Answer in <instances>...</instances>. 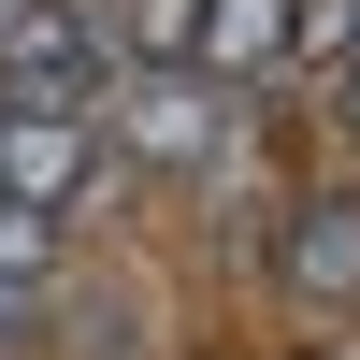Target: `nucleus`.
Segmentation results:
<instances>
[{
  "instance_id": "obj_1",
  "label": "nucleus",
  "mask_w": 360,
  "mask_h": 360,
  "mask_svg": "<svg viewBox=\"0 0 360 360\" xmlns=\"http://www.w3.org/2000/svg\"><path fill=\"white\" fill-rule=\"evenodd\" d=\"M115 72V15L101 0H15L0 15V101L15 115H86Z\"/></svg>"
},
{
  "instance_id": "obj_2",
  "label": "nucleus",
  "mask_w": 360,
  "mask_h": 360,
  "mask_svg": "<svg viewBox=\"0 0 360 360\" xmlns=\"http://www.w3.org/2000/svg\"><path fill=\"white\" fill-rule=\"evenodd\" d=\"M217 144H231V86L217 72H130V86H115V159L202 173Z\"/></svg>"
},
{
  "instance_id": "obj_3",
  "label": "nucleus",
  "mask_w": 360,
  "mask_h": 360,
  "mask_svg": "<svg viewBox=\"0 0 360 360\" xmlns=\"http://www.w3.org/2000/svg\"><path fill=\"white\" fill-rule=\"evenodd\" d=\"M0 188L44 202V217H72V202L101 188V130H86V115H15V101H0Z\"/></svg>"
},
{
  "instance_id": "obj_4",
  "label": "nucleus",
  "mask_w": 360,
  "mask_h": 360,
  "mask_svg": "<svg viewBox=\"0 0 360 360\" xmlns=\"http://www.w3.org/2000/svg\"><path fill=\"white\" fill-rule=\"evenodd\" d=\"M288 44H303V0H217V15H202V72H217L231 101H245V86H274Z\"/></svg>"
},
{
  "instance_id": "obj_5",
  "label": "nucleus",
  "mask_w": 360,
  "mask_h": 360,
  "mask_svg": "<svg viewBox=\"0 0 360 360\" xmlns=\"http://www.w3.org/2000/svg\"><path fill=\"white\" fill-rule=\"evenodd\" d=\"M274 274L303 288V303H360V202H346V188L288 217V245H274Z\"/></svg>"
},
{
  "instance_id": "obj_6",
  "label": "nucleus",
  "mask_w": 360,
  "mask_h": 360,
  "mask_svg": "<svg viewBox=\"0 0 360 360\" xmlns=\"http://www.w3.org/2000/svg\"><path fill=\"white\" fill-rule=\"evenodd\" d=\"M202 15L217 0H115V58L130 72H202Z\"/></svg>"
},
{
  "instance_id": "obj_7",
  "label": "nucleus",
  "mask_w": 360,
  "mask_h": 360,
  "mask_svg": "<svg viewBox=\"0 0 360 360\" xmlns=\"http://www.w3.org/2000/svg\"><path fill=\"white\" fill-rule=\"evenodd\" d=\"M58 231H72V217H44V202H15V188H0V332H15V317H29V288L58 274Z\"/></svg>"
},
{
  "instance_id": "obj_8",
  "label": "nucleus",
  "mask_w": 360,
  "mask_h": 360,
  "mask_svg": "<svg viewBox=\"0 0 360 360\" xmlns=\"http://www.w3.org/2000/svg\"><path fill=\"white\" fill-rule=\"evenodd\" d=\"M332 115H346V130H360V58H346V72H332Z\"/></svg>"
},
{
  "instance_id": "obj_9",
  "label": "nucleus",
  "mask_w": 360,
  "mask_h": 360,
  "mask_svg": "<svg viewBox=\"0 0 360 360\" xmlns=\"http://www.w3.org/2000/svg\"><path fill=\"white\" fill-rule=\"evenodd\" d=\"M346 29H360V0H346Z\"/></svg>"
}]
</instances>
